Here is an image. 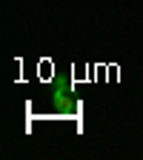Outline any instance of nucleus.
<instances>
[{
	"label": "nucleus",
	"instance_id": "obj_1",
	"mask_svg": "<svg viewBox=\"0 0 143 160\" xmlns=\"http://www.w3.org/2000/svg\"><path fill=\"white\" fill-rule=\"evenodd\" d=\"M52 100H54V109H57L60 114H72V112H74V100L69 97L66 86H57L54 94H52Z\"/></svg>",
	"mask_w": 143,
	"mask_h": 160
}]
</instances>
